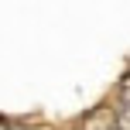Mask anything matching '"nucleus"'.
<instances>
[{
	"instance_id": "obj_1",
	"label": "nucleus",
	"mask_w": 130,
	"mask_h": 130,
	"mask_svg": "<svg viewBox=\"0 0 130 130\" xmlns=\"http://www.w3.org/2000/svg\"><path fill=\"white\" fill-rule=\"evenodd\" d=\"M117 117H120V123H127L130 120V69L120 75V82H117Z\"/></svg>"
},
{
	"instance_id": "obj_2",
	"label": "nucleus",
	"mask_w": 130,
	"mask_h": 130,
	"mask_svg": "<svg viewBox=\"0 0 130 130\" xmlns=\"http://www.w3.org/2000/svg\"><path fill=\"white\" fill-rule=\"evenodd\" d=\"M10 130H31V127H24V123H10Z\"/></svg>"
},
{
	"instance_id": "obj_3",
	"label": "nucleus",
	"mask_w": 130,
	"mask_h": 130,
	"mask_svg": "<svg viewBox=\"0 0 130 130\" xmlns=\"http://www.w3.org/2000/svg\"><path fill=\"white\" fill-rule=\"evenodd\" d=\"M0 130H10V123H7V120H4V117H0Z\"/></svg>"
}]
</instances>
